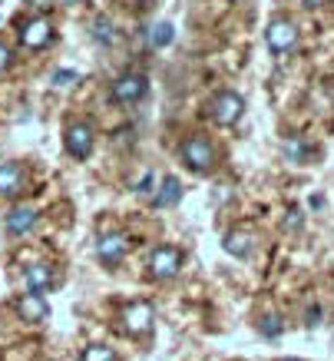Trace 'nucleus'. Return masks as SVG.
I'll return each mask as SVG.
<instances>
[{
  "label": "nucleus",
  "mask_w": 334,
  "mask_h": 361,
  "mask_svg": "<svg viewBox=\"0 0 334 361\" xmlns=\"http://www.w3.org/2000/svg\"><path fill=\"white\" fill-rule=\"evenodd\" d=\"M173 40H175V27L169 20L156 23V27L149 30V47H156V50H159V47H169Z\"/></svg>",
  "instance_id": "obj_16"
},
{
  "label": "nucleus",
  "mask_w": 334,
  "mask_h": 361,
  "mask_svg": "<svg viewBox=\"0 0 334 361\" xmlns=\"http://www.w3.org/2000/svg\"><path fill=\"white\" fill-rule=\"evenodd\" d=\"M149 269L156 279H173V275L183 269V252L173 249V245H159V249L149 255Z\"/></svg>",
  "instance_id": "obj_8"
},
{
  "label": "nucleus",
  "mask_w": 334,
  "mask_h": 361,
  "mask_svg": "<svg viewBox=\"0 0 334 361\" xmlns=\"http://www.w3.org/2000/svg\"><path fill=\"white\" fill-rule=\"evenodd\" d=\"M285 153H288L291 159H302V142H298V140H288V142H285Z\"/></svg>",
  "instance_id": "obj_23"
},
{
  "label": "nucleus",
  "mask_w": 334,
  "mask_h": 361,
  "mask_svg": "<svg viewBox=\"0 0 334 361\" xmlns=\"http://www.w3.org/2000/svg\"><path fill=\"white\" fill-rule=\"evenodd\" d=\"M146 93H149V80H146V73H136V70L123 73V77L113 83V99H116V103H123V106L140 103Z\"/></svg>",
  "instance_id": "obj_3"
},
{
  "label": "nucleus",
  "mask_w": 334,
  "mask_h": 361,
  "mask_svg": "<svg viewBox=\"0 0 334 361\" xmlns=\"http://www.w3.org/2000/svg\"><path fill=\"white\" fill-rule=\"evenodd\" d=\"M17 315L23 318V322H30V325H40V322H47V315H50V305H47L44 295H20L17 298Z\"/></svg>",
  "instance_id": "obj_10"
},
{
  "label": "nucleus",
  "mask_w": 334,
  "mask_h": 361,
  "mask_svg": "<svg viewBox=\"0 0 334 361\" xmlns=\"http://www.w3.org/2000/svg\"><path fill=\"white\" fill-rule=\"evenodd\" d=\"M97 40L113 44V27H109V20H97Z\"/></svg>",
  "instance_id": "obj_20"
},
{
  "label": "nucleus",
  "mask_w": 334,
  "mask_h": 361,
  "mask_svg": "<svg viewBox=\"0 0 334 361\" xmlns=\"http://www.w3.org/2000/svg\"><path fill=\"white\" fill-rule=\"evenodd\" d=\"M33 226H37V212L30 206H17L7 212V232L11 235H27Z\"/></svg>",
  "instance_id": "obj_13"
},
{
  "label": "nucleus",
  "mask_w": 334,
  "mask_h": 361,
  "mask_svg": "<svg viewBox=\"0 0 334 361\" xmlns=\"http://www.w3.org/2000/svg\"><path fill=\"white\" fill-rule=\"evenodd\" d=\"M126 249H130V239L123 235V232H106V235H99L97 242V255L103 265H119L123 262V255H126Z\"/></svg>",
  "instance_id": "obj_9"
},
{
  "label": "nucleus",
  "mask_w": 334,
  "mask_h": 361,
  "mask_svg": "<svg viewBox=\"0 0 334 361\" xmlns=\"http://www.w3.org/2000/svg\"><path fill=\"white\" fill-rule=\"evenodd\" d=\"M54 4H56V0H27V7H30V11H37V17H44V11H50Z\"/></svg>",
  "instance_id": "obj_21"
},
{
  "label": "nucleus",
  "mask_w": 334,
  "mask_h": 361,
  "mask_svg": "<svg viewBox=\"0 0 334 361\" xmlns=\"http://www.w3.org/2000/svg\"><path fill=\"white\" fill-rule=\"evenodd\" d=\"M132 4H140V7H142V4H146V0H132Z\"/></svg>",
  "instance_id": "obj_27"
},
{
  "label": "nucleus",
  "mask_w": 334,
  "mask_h": 361,
  "mask_svg": "<svg viewBox=\"0 0 334 361\" xmlns=\"http://www.w3.org/2000/svg\"><path fill=\"white\" fill-rule=\"evenodd\" d=\"M179 196H183V189H179V179L175 176H166L162 179V189L156 192V199H152V206L156 209H169L179 202Z\"/></svg>",
  "instance_id": "obj_15"
},
{
  "label": "nucleus",
  "mask_w": 334,
  "mask_h": 361,
  "mask_svg": "<svg viewBox=\"0 0 334 361\" xmlns=\"http://www.w3.org/2000/svg\"><path fill=\"white\" fill-rule=\"evenodd\" d=\"M54 40V27L47 17H30L27 23H20V44L27 50H44Z\"/></svg>",
  "instance_id": "obj_7"
},
{
  "label": "nucleus",
  "mask_w": 334,
  "mask_h": 361,
  "mask_svg": "<svg viewBox=\"0 0 334 361\" xmlns=\"http://www.w3.org/2000/svg\"><path fill=\"white\" fill-rule=\"evenodd\" d=\"M183 163L192 169V173H209L212 166H216V146L209 142V136L202 133H192L189 140L183 142Z\"/></svg>",
  "instance_id": "obj_1"
},
{
  "label": "nucleus",
  "mask_w": 334,
  "mask_h": 361,
  "mask_svg": "<svg viewBox=\"0 0 334 361\" xmlns=\"http://www.w3.org/2000/svg\"><path fill=\"white\" fill-rule=\"evenodd\" d=\"M54 83L56 87H70V83H76V70H56Z\"/></svg>",
  "instance_id": "obj_19"
},
{
  "label": "nucleus",
  "mask_w": 334,
  "mask_h": 361,
  "mask_svg": "<svg viewBox=\"0 0 334 361\" xmlns=\"http://www.w3.org/2000/svg\"><path fill=\"white\" fill-rule=\"evenodd\" d=\"M152 322H156V312H152L149 302H132V305H126V312H123V329H126V335H132V338L149 335Z\"/></svg>",
  "instance_id": "obj_4"
},
{
  "label": "nucleus",
  "mask_w": 334,
  "mask_h": 361,
  "mask_svg": "<svg viewBox=\"0 0 334 361\" xmlns=\"http://www.w3.org/2000/svg\"><path fill=\"white\" fill-rule=\"evenodd\" d=\"M27 183V173H23L20 163H4L0 166V196H17Z\"/></svg>",
  "instance_id": "obj_12"
},
{
  "label": "nucleus",
  "mask_w": 334,
  "mask_h": 361,
  "mask_svg": "<svg viewBox=\"0 0 334 361\" xmlns=\"http://www.w3.org/2000/svg\"><path fill=\"white\" fill-rule=\"evenodd\" d=\"M308 7H321V4H328V0H304Z\"/></svg>",
  "instance_id": "obj_26"
},
{
  "label": "nucleus",
  "mask_w": 334,
  "mask_h": 361,
  "mask_svg": "<svg viewBox=\"0 0 334 361\" xmlns=\"http://www.w3.org/2000/svg\"><path fill=\"white\" fill-rule=\"evenodd\" d=\"M93 126H89L87 120L80 123H70L66 126V153L76 156V159H87L89 153H93Z\"/></svg>",
  "instance_id": "obj_6"
},
{
  "label": "nucleus",
  "mask_w": 334,
  "mask_h": 361,
  "mask_svg": "<svg viewBox=\"0 0 334 361\" xmlns=\"http://www.w3.org/2000/svg\"><path fill=\"white\" fill-rule=\"evenodd\" d=\"M222 245H225L228 255H235V259H248V255H252V249H255V235H252V232H245V229L228 232Z\"/></svg>",
  "instance_id": "obj_14"
},
{
  "label": "nucleus",
  "mask_w": 334,
  "mask_h": 361,
  "mask_svg": "<svg viewBox=\"0 0 334 361\" xmlns=\"http://www.w3.org/2000/svg\"><path fill=\"white\" fill-rule=\"evenodd\" d=\"M83 361H119V358H116V351L106 348V345H89L83 351Z\"/></svg>",
  "instance_id": "obj_17"
},
{
  "label": "nucleus",
  "mask_w": 334,
  "mask_h": 361,
  "mask_svg": "<svg viewBox=\"0 0 334 361\" xmlns=\"http://www.w3.org/2000/svg\"><path fill=\"white\" fill-rule=\"evenodd\" d=\"M288 216H291V219H285V229H288V226H291V229H298V226H302V219H298L302 212H298V209H291Z\"/></svg>",
  "instance_id": "obj_24"
},
{
  "label": "nucleus",
  "mask_w": 334,
  "mask_h": 361,
  "mask_svg": "<svg viewBox=\"0 0 334 361\" xmlns=\"http://www.w3.org/2000/svg\"><path fill=\"white\" fill-rule=\"evenodd\" d=\"M11 60H13L11 47H7V44H0V73H4V70H7V66H11Z\"/></svg>",
  "instance_id": "obj_22"
},
{
  "label": "nucleus",
  "mask_w": 334,
  "mask_h": 361,
  "mask_svg": "<svg viewBox=\"0 0 334 361\" xmlns=\"http://www.w3.org/2000/svg\"><path fill=\"white\" fill-rule=\"evenodd\" d=\"M318 322H321V308H318V305H314V308H308V325H311V329H314Z\"/></svg>",
  "instance_id": "obj_25"
},
{
  "label": "nucleus",
  "mask_w": 334,
  "mask_h": 361,
  "mask_svg": "<svg viewBox=\"0 0 334 361\" xmlns=\"http://www.w3.org/2000/svg\"><path fill=\"white\" fill-rule=\"evenodd\" d=\"M245 113V99L238 97L235 90H222L209 99V116L218 123V126H235Z\"/></svg>",
  "instance_id": "obj_2"
},
{
  "label": "nucleus",
  "mask_w": 334,
  "mask_h": 361,
  "mask_svg": "<svg viewBox=\"0 0 334 361\" xmlns=\"http://www.w3.org/2000/svg\"><path fill=\"white\" fill-rule=\"evenodd\" d=\"M265 40H268L271 54H288V50H295V44H298V27H295L288 17H275V20L268 23V30H265Z\"/></svg>",
  "instance_id": "obj_5"
},
{
  "label": "nucleus",
  "mask_w": 334,
  "mask_h": 361,
  "mask_svg": "<svg viewBox=\"0 0 334 361\" xmlns=\"http://www.w3.org/2000/svg\"><path fill=\"white\" fill-rule=\"evenodd\" d=\"M23 285H27L30 295H40V292H47V288L54 285V269L47 262L27 265V269H23Z\"/></svg>",
  "instance_id": "obj_11"
},
{
  "label": "nucleus",
  "mask_w": 334,
  "mask_h": 361,
  "mask_svg": "<svg viewBox=\"0 0 334 361\" xmlns=\"http://www.w3.org/2000/svg\"><path fill=\"white\" fill-rule=\"evenodd\" d=\"M259 329H261V335L275 338V335H281V329H285V325H281V315H275V312H271V315H265L259 322Z\"/></svg>",
  "instance_id": "obj_18"
}]
</instances>
